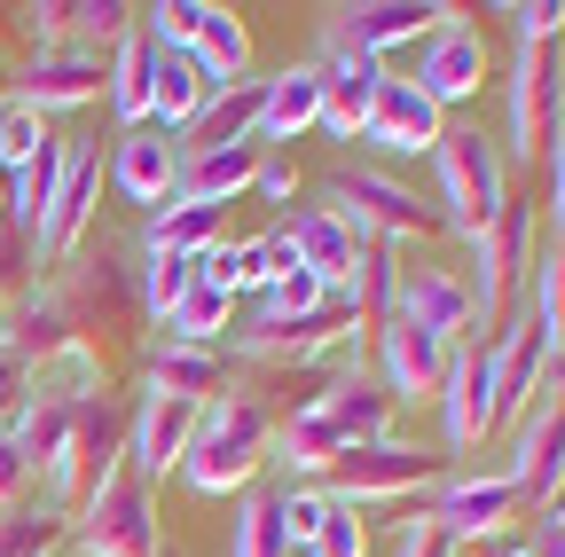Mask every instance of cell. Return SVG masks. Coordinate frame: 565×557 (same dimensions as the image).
I'll use <instances>...</instances> for the list:
<instances>
[{"label": "cell", "instance_id": "obj_14", "mask_svg": "<svg viewBox=\"0 0 565 557\" xmlns=\"http://www.w3.org/2000/svg\"><path fill=\"white\" fill-rule=\"evenodd\" d=\"M433 24H448L440 0H353V9H322V17H315V40L385 55V47H416Z\"/></svg>", "mask_w": 565, "mask_h": 557}, {"label": "cell", "instance_id": "obj_10", "mask_svg": "<svg viewBox=\"0 0 565 557\" xmlns=\"http://www.w3.org/2000/svg\"><path fill=\"white\" fill-rule=\"evenodd\" d=\"M103 173H110V158H103V142H63V173H55V196H47V213H40V228H32V267H63L71 251L87 244V228H95V204H103Z\"/></svg>", "mask_w": 565, "mask_h": 557}, {"label": "cell", "instance_id": "obj_54", "mask_svg": "<svg viewBox=\"0 0 565 557\" xmlns=\"http://www.w3.org/2000/svg\"><path fill=\"white\" fill-rule=\"evenodd\" d=\"M463 557H534V542L526 534H494V542H471Z\"/></svg>", "mask_w": 565, "mask_h": 557}, {"label": "cell", "instance_id": "obj_21", "mask_svg": "<svg viewBox=\"0 0 565 557\" xmlns=\"http://www.w3.org/2000/svg\"><path fill=\"white\" fill-rule=\"evenodd\" d=\"M542 354H550V330L534 307H519L503 322V338H487V377H494V425L503 416H526L534 400V377H542Z\"/></svg>", "mask_w": 565, "mask_h": 557}, {"label": "cell", "instance_id": "obj_32", "mask_svg": "<svg viewBox=\"0 0 565 557\" xmlns=\"http://www.w3.org/2000/svg\"><path fill=\"white\" fill-rule=\"evenodd\" d=\"M307 126H322V72L315 63H291V72L267 79V110H259V142H299Z\"/></svg>", "mask_w": 565, "mask_h": 557}, {"label": "cell", "instance_id": "obj_55", "mask_svg": "<svg viewBox=\"0 0 565 557\" xmlns=\"http://www.w3.org/2000/svg\"><path fill=\"white\" fill-rule=\"evenodd\" d=\"M0 228H9V189H0Z\"/></svg>", "mask_w": 565, "mask_h": 557}, {"label": "cell", "instance_id": "obj_42", "mask_svg": "<svg viewBox=\"0 0 565 557\" xmlns=\"http://www.w3.org/2000/svg\"><path fill=\"white\" fill-rule=\"evenodd\" d=\"M322 518H330V486H282V542L291 549H315Z\"/></svg>", "mask_w": 565, "mask_h": 557}, {"label": "cell", "instance_id": "obj_41", "mask_svg": "<svg viewBox=\"0 0 565 557\" xmlns=\"http://www.w3.org/2000/svg\"><path fill=\"white\" fill-rule=\"evenodd\" d=\"M526 307L542 314L550 345H565V251H534V283H526Z\"/></svg>", "mask_w": 565, "mask_h": 557}, {"label": "cell", "instance_id": "obj_25", "mask_svg": "<svg viewBox=\"0 0 565 557\" xmlns=\"http://www.w3.org/2000/svg\"><path fill=\"white\" fill-rule=\"evenodd\" d=\"M173 181H181V150L166 142L158 126H134V133H118V150H110V189L126 196V204H173Z\"/></svg>", "mask_w": 565, "mask_h": 557}, {"label": "cell", "instance_id": "obj_4", "mask_svg": "<svg viewBox=\"0 0 565 557\" xmlns=\"http://www.w3.org/2000/svg\"><path fill=\"white\" fill-rule=\"evenodd\" d=\"M433 204H440V221L471 244V236L511 204L503 142H494V133H479V126H448L440 142H433Z\"/></svg>", "mask_w": 565, "mask_h": 557}, {"label": "cell", "instance_id": "obj_17", "mask_svg": "<svg viewBox=\"0 0 565 557\" xmlns=\"http://www.w3.org/2000/svg\"><path fill=\"white\" fill-rule=\"evenodd\" d=\"M393 322H416L448 345L471 338V283L463 267H440V259H408L401 267V299H393Z\"/></svg>", "mask_w": 565, "mask_h": 557}, {"label": "cell", "instance_id": "obj_45", "mask_svg": "<svg viewBox=\"0 0 565 557\" xmlns=\"http://www.w3.org/2000/svg\"><path fill=\"white\" fill-rule=\"evenodd\" d=\"M204 9L212 0H158V9H141V32H150V47H189Z\"/></svg>", "mask_w": 565, "mask_h": 557}, {"label": "cell", "instance_id": "obj_52", "mask_svg": "<svg viewBox=\"0 0 565 557\" xmlns=\"http://www.w3.org/2000/svg\"><path fill=\"white\" fill-rule=\"evenodd\" d=\"M526 542H534V557H565V503H550V511L534 518Z\"/></svg>", "mask_w": 565, "mask_h": 557}, {"label": "cell", "instance_id": "obj_13", "mask_svg": "<svg viewBox=\"0 0 565 557\" xmlns=\"http://www.w3.org/2000/svg\"><path fill=\"white\" fill-rule=\"evenodd\" d=\"M416 87L433 95L440 110H456V103H471L487 87V32L463 9H448V24H433L416 40Z\"/></svg>", "mask_w": 565, "mask_h": 557}, {"label": "cell", "instance_id": "obj_2", "mask_svg": "<svg viewBox=\"0 0 565 557\" xmlns=\"http://www.w3.org/2000/svg\"><path fill=\"white\" fill-rule=\"evenodd\" d=\"M275 400L252 385V377H228L221 400H204L196 416V440L181 456V479L196 486V495H244V486L275 463Z\"/></svg>", "mask_w": 565, "mask_h": 557}, {"label": "cell", "instance_id": "obj_37", "mask_svg": "<svg viewBox=\"0 0 565 557\" xmlns=\"http://www.w3.org/2000/svg\"><path fill=\"white\" fill-rule=\"evenodd\" d=\"M71 542V518H55L40 495L17 503V511H0V557H55Z\"/></svg>", "mask_w": 565, "mask_h": 557}, {"label": "cell", "instance_id": "obj_39", "mask_svg": "<svg viewBox=\"0 0 565 557\" xmlns=\"http://www.w3.org/2000/svg\"><path fill=\"white\" fill-rule=\"evenodd\" d=\"M196 283V259H173V251H141V322H166L181 307V291Z\"/></svg>", "mask_w": 565, "mask_h": 557}, {"label": "cell", "instance_id": "obj_22", "mask_svg": "<svg viewBox=\"0 0 565 557\" xmlns=\"http://www.w3.org/2000/svg\"><path fill=\"white\" fill-rule=\"evenodd\" d=\"M196 416H204V408H189V400L141 393V400H134V425H126V463L150 479V486H158L166 471H181V456H189V440H196Z\"/></svg>", "mask_w": 565, "mask_h": 557}, {"label": "cell", "instance_id": "obj_12", "mask_svg": "<svg viewBox=\"0 0 565 557\" xmlns=\"http://www.w3.org/2000/svg\"><path fill=\"white\" fill-rule=\"evenodd\" d=\"M103 72H110V55H95V47H32V63L17 72L9 103L55 126L63 110H87V103H103Z\"/></svg>", "mask_w": 565, "mask_h": 557}, {"label": "cell", "instance_id": "obj_24", "mask_svg": "<svg viewBox=\"0 0 565 557\" xmlns=\"http://www.w3.org/2000/svg\"><path fill=\"white\" fill-rule=\"evenodd\" d=\"M440 416H448V448L471 456L487 432H494V377H487V345L463 338L456 362H448V385H440Z\"/></svg>", "mask_w": 565, "mask_h": 557}, {"label": "cell", "instance_id": "obj_38", "mask_svg": "<svg viewBox=\"0 0 565 557\" xmlns=\"http://www.w3.org/2000/svg\"><path fill=\"white\" fill-rule=\"evenodd\" d=\"M228 291L221 283H204V275H196V283L181 291V307L166 314V338H181V345H221V330H228Z\"/></svg>", "mask_w": 565, "mask_h": 557}, {"label": "cell", "instance_id": "obj_31", "mask_svg": "<svg viewBox=\"0 0 565 557\" xmlns=\"http://www.w3.org/2000/svg\"><path fill=\"white\" fill-rule=\"evenodd\" d=\"M150 63H158V47H150V32H141V24L110 47V72H103V110L118 118V133L150 126Z\"/></svg>", "mask_w": 565, "mask_h": 557}, {"label": "cell", "instance_id": "obj_53", "mask_svg": "<svg viewBox=\"0 0 565 557\" xmlns=\"http://www.w3.org/2000/svg\"><path fill=\"white\" fill-rule=\"evenodd\" d=\"M534 400H565V345H550L542 354V377H534ZM526 400V408H534Z\"/></svg>", "mask_w": 565, "mask_h": 557}, {"label": "cell", "instance_id": "obj_34", "mask_svg": "<svg viewBox=\"0 0 565 557\" xmlns=\"http://www.w3.org/2000/svg\"><path fill=\"white\" fill-rule=\"evenodd\" d=\"M189 55H196L204 72H212V87H228V79H252V24H244L236 9H204V24H196Z\"/></svg>", "mask_w": 565, "mask_h": 557}, {"label": "cell", "instance_id": "obj_18", "mask_svg": "<svg viewBox=\"0 0 565 557\" xmlns=\"http://www.w3.org/2000/svg\"><path fill=\"white\" fill-rule=\"evenodd\" d=\"M440 133H448V110L424 95L416 79H377V103H370L362 142H377L385 158H433Z\"/></svg>", "mask_w": 565, "mask_h": 557}, {"label": "cell", "instance_id": "obj_47", "mask_svg": "<svg viewBox=\"0 0 565 557\" xmlns=\"http://www.w3.org/2000/svg\"><path fill=\"white\" fill-rule=\"evenodd\" d=\"M32 400V362L17 354V338L9 330H0V425H9V416Z\"/></svg>", "mask_w": 565, "mask_h": 557}, {"label": "cell", "instance_id": "obj_49", "mask_svg": "<svg viewBox=\"0 0 565 557\" xmlns=\"http://www.w3.org/2000/svg\"><path fill=\"white\" fill-rule=\"evenodd\" d=\"M17 503H32V463L0 440V511H17Z\"/></svg>", "mask_w": 565, "mask_h": 557}, {"label": "cell", "instance_id": "obj_3", "mask_svg": "<svg viewBox=\"0 0 565 557\" xmlns=\"http://www.w3.org/2000/svg\"><path fill=\"white\" fill-rule=\"evenodd\" d=\"M534 251H542V213H534V196H511L503 213L471 236V275H463V283H471V330H479V345L503 338V322L526 307Z\"/></svg>", "mask_w": 565, "mask_h": 557}, {"label": "cell", "instance_id": "obj_16", "mask_svg": "<svg viewBox=\"0 0 565 557\" xmlns=\"http://www.w3.org/2000/svg\"><path fill=\"white\" fill-rule=\"evenodd\" d=\"M511 486H519V511H550L565 503V400H534L519 416V440H511Z\"/></svg>", "mask_w": 565, "mask_h": 557}, {"label": "cell", "instance_id": "obj_8", "mask_svg": "<svg viewBox=\"0 0 565 557\" xmlns=\"http://www.w3.org/2000/svg\"><path fill=\"white\" fill-rule=\"evenodd\" d=\"M448 479L440 456H424L416 440H370V448H345L330 471V495L353 511H377V503H433V486Z\"/></svg>", "mask_w": 565, "mask_h": 557}, {"label": "cell", "instance_id": "obj_20", "mask_svg": "<svg viewBox=\"0 0 565 557\" xmlns=\"http://www.w3.org/2000/svg\"><path fill=\"white\" fill-rule=\"evenodd\" d=\"M315 72H322V133H338V142H362L385 63H377V55H362V47L322 40V63H315Z\"/></svg>", "mask_w": 565, "mask_h": 557}, {"label": "cell", "instance_id": "obj_48", "mask_svg": "<svg viewBox=\"0 0 565 557\" xmlns=\"http://www.w3.org/2000/svg\"><path fill=\"white\" fill-rule=\"evenodd\" d=\"M542 189H550V251H565V133L550 142V158H542Z\"/></svg>", "mask_w": 565, "mask_h": 557}, {"label": "cell", "instance_id": "obj_36", "mask_svg": "<svg viewBox=\"0 0 565 557\" xmlns=\"http://www.w3.org/2000/svg\"><path fill=\"white\" fill-rule=\"evenodd\" d=\"M228 557H291V542H282V486H244V511L228 526Z\"/></svg>", "mask_w": 565, "mask_h": 557}, {"label": "cell", "instance_id": "obj_23", "mask_svg": "<svg viewBox=\"0 0 565 557\" xmlns=\"http://www.w3.org/2000/svg\"><path fill=\"white\" fill-rule=\"evenodd\" d=\"M322 425L338 432V448H370V440H393V400L370 369H338L315 400H307Z\"/></svg>", "mask_w": 565, "mask_h": 557}, {"label": "cell", "instance_id": "obj_1", "mask_svg": "<svg viewBox=\"0 0 565 557\" xmlns=\"http://www.w3.org/2000/svg\"><path fill=\"white\" fill-rule=\"evenodd\" d=\"M141 330V267L126 244H79L47 283H32L9 314V338L24 362H47L63 345H103Z\"/></svg>", "mask_w": 565, "mask_h": 557}, {"label": "cell", "instance_id": "obj_50", "mask_svg": "<svg viewBox=\"0 0 565 557\" xmlns=\"http://www.w3.org/2000/svg\"><path fill=\"white\" fill-rule=\"evenodd\" d=\"M252 189H259L267 204H299V165L267 150V165H259V181H252Z\"/></svg>", "mask_w": 565, "mask_h": 557}, {"label": "cell", "instance_id": "obj_44", "mask_svg": "<svg viewBox=\"0 0 565 557\" xmlns=\"http://www.w3.org/2000/svg\"><path fill=\"white\" fill-rule=\"evenodd\" d=\"M32 291V236L24 228H0V330H9L17 299Z\"/></svg>", "mask_w": 565, "mask_h": 557}, {"label": "cell", "instance_id": "obj_33", "mask_svg": "<svg viewBox=\"0 0 565 557\" xmlns=\"http://www.w3.org/2000/svg\"><path fill=\"white\" fill-rule=\"evenodd\" d=\"M212 244H228V204H158L141 251H173V259H204Z\"/></svg>", "mask_w": 565, "mask_h": 557}, {"label": "cell", "instance_id": "obj_43", "mask_svg": "<svg viewBox=\"0 0 565 557\" xmlns=\"http://www.w3.org/2000/svg\"><path fill=\"white\" fill-rule=\"evenodd\" d=\"M307 557H370V518L353 511V503H338L330 495V518H322V534H315V549Z\"/></svg>", "mask_w": 565, "mask_h": 557}, {"label": "cell", "instance_id": "obj_46", "mask_svg": "<svg viewBox=\"0 0 565 557\" xmlns=\"http://www.w3.org/2000/svg\"><path fill=\"white\" fill-rule=\"evenodd\" d=\"M393 557H463V542L433 518V511H416V518H401V534H393Z\"/></svg>", "mask_w": 565, "mask_h": 557}, {"label": "cell", "instance_id": "obj_15", "mask_svg": "<svg viewBox=\"0 0 565 557\" xmlns=\"http://www.w3.org/2000/svg\"><path fill=\"white\" fill-rule=\"evenodd\" d=\"M424 511H433L463 549H471V542H494V534H511V518H526L511 471H448V479L433 486V503H424Z\"/></svg>", "mask_w": 565, "mask_h": 557}, {"label": "cell", "instance_id": "obj_19", "mask_svg": "<svg viewBox=\"0 0 565 557\" xmlns=\"http://www.w3.org/2000/svg\"><path fill=\"white\" fill-rule=\"evenodd\" d=\"M24 24H32V47H95V55H110L141 24V9L134 0H40V9H24Z\"/></svg>", "mask_w": 565, "mask_h": 557}, {"label": "cell", "instance_id": "obj_6", "mask_svg": "<svg viewBox=\"0 0 565 557\" xmlns=\"http://www.w3.org/2000/svg\"><path fill=\"white\" fill-rule=\"evenodd\" d=\"M330 213L353 228V236H377V244H433V236H448V221H440V204L424 196L416 181H401V173H385V165H345L330 189Z\"/></svg>", "mask_w": 565, "mask_h": 557}, {"label": "cell", "instance_id": "obj_5", "mask_svg": "<svg viewBox=\"0 0 565 557\" xmlns=\"http://www.w3.org/2000/svg\"><path fill=\"white\" fill-rule=\"evenodd\" d=\"M126 425H134L126 393H95V400H79V416H71V432H63L55 463L32 479V486H40V503H47L55 518H79V511H87V495L103 486V471L126 456Z\"/></svg>", "mask_w": 565, "mask_h": 557}, {"label": "cell", "instance_id": "obj_7", "mask_svg": "<svg viewBox=\"0 0 565 557\" xmlns=\"http://www.w3.org/2000/svg\"><path fill=\"white\" fill-rule=\"evenodd\" d=\"M71 542H79V557H158V495L126 456L103 471L87 511L71 518Z\"/></svg>", "mask_w": 565, "mask_h": 557}, {"label": "cell", "instance_id": "obj_28", "mask_svg": "<svg viewBox=\"0 0 565 557\" xmlns=\"http://www.w3.org/2000/svg\"><path fill=\"white\" fill-rule=\"evenodd\" d=\"M282 244H291V259L307 275H322L330 291H345V275H353V251H362V236H353L330 204H299L291 221H282Z\"/></svg>", "mask_w": 565, "mask_h": 557}, {"label": "cell", "instance_id": "obj_35", "mask_svg": "<svg viewBox=\"0 0 565 557\" xmlns=\"http://www.w3.org/2000/svg\"><path fill=\"white\" fill-rule=\"evenodd\" d=\"M55 173H63V133L40 150V158H24V165H9L0 173V189H9V228H40V213H47V196H55Z\"/></svg>", "mask_w": 565, "mask_h": 557}, {"label": "cell", "instance_id": "obj_30", "mask_svg": "<svg viewBox=\"0 0 565 557\" xmlns=\"http://www.w3.org/2000/svg\"><path fill=\"white\" fill-rule=\"evenodd\" d=\"M259 110H267V79H228L196 110V126L181 133L173 150H236V142H259Z\"/></svg>", "mask_w": 565, "mask_h": 557}, {"label": "cell", "instance_id": "obj_26", "mask_svg": "<svg viewBox=\"0 0 565 557\" xmlns=\"http://www.w3.org/2000/svg\"><path fill=\"white\" fill-rule=\"evenodd\" d=\"M228 354L221 345H181V338H166L158 354H150V369H141V393H166V400H189V408H204V400H221L228 393Z\"/></svg>", "mask_w": 565, "mask_h": 557}, {"label": "cell", "instance_id": "obj_29", "mask_svg": "<svg viewBox=\"0 0 565 557\" xmlns=\"http://www.w3.org/2000/svg\"><path fill=\"white\" fill-rule=\"evenodd\" d=\"M401 267L408 251L401 244H377L362 236V251H353V275H345V307H353V330H362V345L393 322V299H401Z\"/></svg>", "mask_w": 565, "mask_h": 557}, {"label": "cell", "instance_id": "obj_9", "mask_svg": "<svg viewBox=\"0 0 565 557\" xmlns=\"http://www.w3.org/2000/svg\"><path fill=\"white\" fill-rule=\"evenodd\" d=\"M565 133V55L557 40H519V63H511V150L503 165H534L550 158V142Z\"/></svg>", "mask_w": 565, "mask_h": 557}, {"label": "cell", "instance_id": "obj_40", "mask_svg": "<svg viewBox=\"0 0 565 557\" xmlns=\"http://www.w3.org/2000/svg\"><path fill=\"white\" fill-rule=\"evenodd\" d=\"M322 299H330V283H322V275H307V267H282L275 283L259 291V322H291V314H315Z\"/></svg>", "mask_w": 565, "mask_h": 557}, {"label": "cell", "instance_id": "obj_27", "mask_svg": "<svg viewBox=\"0 0 565 557\" xmlns=\"http://www.w3.org/2000/svg\"><path fill=\"white\" fill-rule=\"evenodd\" d=\"M212 95H221V87H212V72L189 47H158V63H150V126L166 133V142H181Z\"/></svg>", "mask_w": 565, "mask_h": 557}, {"label": "cell", "instance_id": "obj_11", "mask_svg": "<svg viewBox=\"0 0 565 557\" xmlns=\"http://www.w3.org/2000/svg\"><path fill=\"white\" fill-rule=\"evenodd\" d=\"M448 362H456V345H448V338H433V330H416V322H385V330L370 338V377L385 385V400H393V408L440 400Z\"/></svg>", "mask_w": 565, "mask_h": 557}, {"label": "cell", "instance_id": "obj_56", "mask_svg": "<svg viewBox=\"0 0 565 557\" xmlns=\"http://www.w3.org/2000/svg\"><path fill=\"white\" fill-rule=\"evenodd\" d=\"M0 165H9V133H0Z\"/></svg>", "mask_w": 565, "mask_h": 557}, {"label": "cell", "instance_id": "obj_51", "mask_svg": "<svg viewBox=\"0 0 565 557\" xmlns=\"http://www.w3.org/2000/svg\"><path fill=\"white\" fill-rule=\"evenodd\" d=\"M519 24V40H557L565 32V0H542V9H503Z\"/></svg>", "mask_w": 565, "mask_h": 557}]
</instances>
